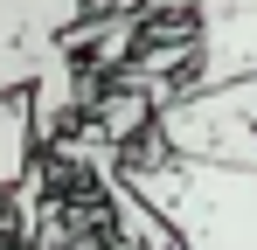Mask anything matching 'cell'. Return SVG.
I'll list each match as a JSON object with an SVG mask.
<instances>
[{"label": "cell", "mask_w": 257, "mask_h": 250, "mask_svg": "<svg viewBox=\"0 0 257 250\" xmlns=\"http://www.w3.org/2000/svg\"><path fill=\"white\" fill-rule=\"evenodd\" d=\"M146 139L167 153L195 160H229L257 174V77L215 83V90H174L167 104H153Z\"/></svg>", "instance_id": "3"}, {"label": "cell", "mask_w": 257, "mask_h": 250, "mask_svg": "<svg viewBox=\"0 0 257 250\" xmlns=\"http://www.w3.org/2000/svg\"><path fill=\"white\" fill-rule=\"evenodd\" d=\"M118 7H139V0H118Z\"/></svg>", "instance_id": "4"}, {"label": "cell", "mask_w": 257, "mask_h": 250, "mask_svg": "<svg viewBox=\"0 0 257 250\" xmlns=\"http://www.w3.org/2000/svg\"><path fill=\"white\" fill-rule=\"evenodd\" d=\"M139 35H188L181 90L257 77V0H139Z\"/></svg>", "instance_id": "2"}, {"label": "cell", "mask_w": 257, "mask_h": 250, "mask_svg": "<svg viewBox=\"0 0 257 250\" xmlns=\"http://www.w3.org/2000/svg\"><path fill=\"white\" fill-rule=\"evenodd\" d=\"M118 181L174 229L181 250H257V174L229 160L167 153L146 132L118 153Z\"/></svg>", "instance_id": "1"}]
</instances>
